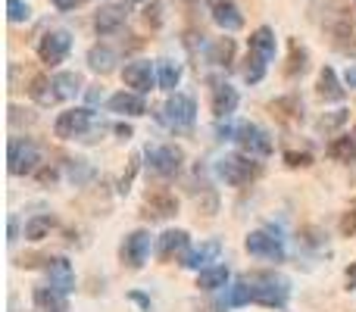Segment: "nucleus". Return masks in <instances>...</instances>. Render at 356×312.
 Here are the masks:
<instances>
[{"label": "nucleus", "mask_w": 356, "mask_h": 312, "mask_svg": "<svg viewBox=\"0 0 356 312\" xmlns=\"http://www.w3.org/2000/svg\"><path fill=\"white\" fill-rule=\"evenodd\" d=\"M275 50H278L275 31H272L269 25H259L250 35V41H247V69H244L247 85H259V81L266 79L269 63L275 60Z\"/></svg>", "instance_id": "1"}, {"label": "nucleus", "mask_w": 356, "mask_h": 312, "mask_svg": "<svg viewBox=\"0 0 356 312\" xmlns=\"http://www.w3.org/2000/svg\"><path fill=\"white\" fill-rule=\"evenodd\" d=\"M253 288V303L263 309H288V300H291V284L288 278L275 275V272H253L247 275Z\"/></svg>", "instance_id": "2"}, {"label": "nucleus", "mask_w": 356, "mask_h": 312, "mask_svg": "<svg viewBox=\"0 0 356 312\" xmlns=\"http://www.w3.org/2000/svg\"><path fill=\"white\" fill-rule=\"evenodd\" d=\"M216 175L228 184V188H247L263 175V163H257V156L250 154H225L222 159H216Z\"/></svg>", "instance_id": "3"}, {"label": "nucleus", "mask_w": 356, "mask_h": 312, "mask_svg": "<svg viewBox=\"0 0 356 312\" xmlns=\"http://www.w3.org/2000/svg\"><path fill=\"white\" fill-rule=\"evenodd\" d=\"M194 119H197L194 97H191V94H178V91L160 106V113H156V122L166 125L169 131H188V129H194Z\"/></svg>", "instance_id": "4"}, {"label": "nucleus", "mask_w": 356, "mask_h": 312, "mask_svg": "<svg viewBox=\"0 0 356 312\" xmlns=\"http://www.w3.org/2000/svg\"><path fill=\"white\" fill-rule=\"evenodd\" d=\"M6 163H10V175H31L41 165V150L29 138H10Z\"/></svg>", "instance_id": "5"}, {"label": "nucleus", "mask_w": 356, "mask_h": 312, "mask_svg": "<svg viewBox=\"0 0 356 312\" xmlns=\"http://www.w3.org/2000/svg\"><path fill=\"white\" fill-rule=\"evenodd\" d=\"M147 169L160 178H175L184 165V150L175 147V144H156V147H147Z\"/></svg>", "instance_id": "6"}, {"label": "nucleus", "mask_w": 356, "mask_h": 312, "mask_svg": "<svg viewBox=\"0 0 356 312\" xmlns=\"http://www.w3.org/2000/svg\"><path fill=\"white\" fill-rule=\"evenodd\" d=\"M94 125V110L88 106H75V110H66L56 116L54 122V135L60 141H75V138H85Z\"/></svg>", "instance_id": "7"}, {"label": "nucleus", "mask_w": 356, "mask_h": 312, "mask_svg": "<svg viewBox=\"0 0 356 312\" xmlns=\"http://www.w3.org/2000/svg\"><path fill=\"white\" fill-rule=\"evenodd\" d=\"M69 50H72V35L63 28H54V31H47V35H41V41H38V60H41L44 66L56 69L60 63H66Z\"/></svg>", "instance_id": "8"}, {"label": "nucleus", "mask_w": 356, "mask_h": 312, "mask_svg": "<svg viewBox=\"0 0 356 312\" xmlns=\"http://www.w3.org/2000/svg\"><path fill=\"white\" fill-rule=\"evenodd\" d=\"M244 250L257 259H266V263H284V259H288V250H284L282 238L272 231H250L244 240Z\"/></svg>", "instance_id": "9"}, {"label": "nucleus", "mask_w": 356, "mask_h": 312, "mask_svg": "<svg viewBox=\"0 0 356 312\" xmlns=\"http://www.w3.org/2000/svg\"><path fill=\"white\" fill-rule=\"evenodd\" d=\"M234 141L241 144V150L257 159H266L272 154V138L266 129H259L257 122H241L238 129H234Z\"/></svg>", "instance_id": "10"}, {"label": "nucleus", "mask_w": 356, "mask_h": 312, "mask_svg": "<svg viewBox=\"0 0 356 312\" xmlns=\"http://www.w3.org/2000/svg\"><path fill=\"white\" fill-rule=\"evenodd\" d=\"M122 85L129 88V91L150 94V91H154V85H156V66L150 60H131V63H125Z\"/></svg>", "instance_id": "11"}, {"label": "nucleus", "mask_w": 356, "mask_h": 312, "mask_svg": "<svg viewBox=\"0 0 356 312\" xmlns=\"http://www.w3.org/2000/svg\"><path fill=\"white\" fill-rule=\"evenodd\" d=\"M150 247H154V240H150V231L138 228V231L125 234L119 256H122V263L129 265V269H144V263H147V256H150Z\"/></svg>", "instance_id": "12"}, {"label": "nucleus", "mask_w": 356, "mask_h": 312, "mask_svg": "<svg viewBox=\"0 0 356 312\" xmlns=\"http://www.w3.org/2000/svg\"><path fill=\"white\" fill-rule=\"evenodd\" d=\"M188 250H191V234L184 231V228H169V231H163L160 240H156V256H160L163 263L184 259Z\"/></svg>", "instance_id": "13"}, {"label": "nucleus", "mask_w": 356, "mask_h": 312, "mask_svg": "<svg viewBox=\"0 0 356 312\" xmlns=\"http://www.w3.org/2000/svg\"><path fill=\"white\" fill-rule=\"evenodd\" d=\"M241 104L238 88H232L228 81H213V91H209V110L216 119H232L234 110Z\"/></svg>", "instance_id": "14"}, {"label": "nucleus", "mask_w": 356, "mask_h": 312, "mask_svg": "<svg viewBox=\"0 0 356 312\" xmlns=\"http://www.w3.org/2000/svg\"><path fill=\"white\" fill-rule=\"evenodd\" d=\"M106 106H110V113H116V116H129V119H138V116L147 113V100H144V94H138V91L113 94V97L106 100Z\"/></svg>", "instance_id": "15"}, {"label": "nucleus", "mask_w": 356, "mask_h": 312, "mask_svg": "<svg viewBox=\"0 0 356 312\" xmlns=\"http://www.w3.org/2000/svg\"><path fill=\"white\" fill-rule=\"evenodd\" d=\"M31 303H35L38 312H66L69 309L66 290L54 288V284H41V288H35V294H31Z\"/></svg>", "instance_id": "16"}, {"label": "nucleus", "mask_w": 356, "mask_h": 312, "mask_svg": "<svg viewBox=\"0 0 356 312\" xmlns=\"http://www.w3.org/2000/svg\"><path fill=\"white\" fill-rule=\"evenodd\" d=\"M316 94H319L325 104H341V100L347 97V88L341 85L338 72H334L332 66H325L319 72V81H316Z\"/></svg>", "instance_id": "17"}, {"label": "nucleus", "mask_w": 356, "mask_h": 312, "mask_svg": "<svg viewBox=\"0 0 356 312\" xmlns=\"http://www.w3.org/2000/svg\"><path fill=\"white\" fill-rule=\"evenodd\" d=\"M219 253H222V244H219V240H203L200 247L188 250V256L181 259V265H188V269H194V272L209 269V265L219 259Z\"/></svg>", "instance_id": "18"}, {"label": "nucleus", "mask_w": 356, "mask_h": 312, "mask_svg": "<svg viewBox=\"0 0 356 312\" xmlns=\"http://www.w3.org/2000/svg\"><path fill=\"white\" fill-rule=\"evenodd\" d=\"M213 22L222 31H241L244 28V13L232 3V0H216L213 3Z\"/></svg>", "instance_id": "19"}, {"label": "nucleus", "mask_w": 356, "mask_h": 312, "mask_svg": "<svg viewBox=\"0 0 356 312\" xmlns=\"http://www.w3.org/2000/svg\"><path fill=\"white\" fill-rule=\"evenodd\" d=\"M125 19H129V13H125V6H104V10L97 13V16H94V31H97V35H116L119 28H122L125 25Z\"/></svg>", "instance_id": "20"}, {"label": "nucleus", "mask_w": 356, "mask_h": 312, "mask_svg": "<svg viewBox=\"0 0 356 312\" xmlns=\"http://www.w3.org/2000/svg\"><path fill=\"white\" fill-rule=\"evenodd\" d=\"M47 284H54V288H60V290H72V284H75V278H72V265H69V259H63V256H56V259H47Z\"/></svg>", "instance_id": "21"}, {"label": "nucleus", "mask_w": 356, "mask_h": 312, "mask_svg": "<svg viewBox=\"0 0 356 312\" xmlns=\"http://www.w3.org/2000/svg\"><path fill=\"white\" fill-rule=\"evenodd\" d=\"M228 278H232L228 265H209V269H200V272H197V288L207 290V294H213V290L228 288Z\"/></svg>", "instance_id": "22"}, {"label": "nucleus", "mask_w": 356, "mask_h": 312, "mask_svg": "<svg viewBox=\"0 0 356 312\" xmlns=\"http://www.w3.org/2000/svg\"><path fill=\"white\" fill-rule=\"evenodd\" d=\"M54 79V97H56V104L60 100H72L75 94H81V75L79 72H56V75H50Z\"/></svg>", "instance_id": "23"}, {"label": "nucleus", "mask_w": 356, "mask_h": 312, "mask_svg": "<svg viewBox=\"0 0 356 312\" xmlns=\"http://www.w3.org/2000/svg\"><path fill=\"white\" fill-rule=\"evenodd\" d=\"M29 97L35 100L38 106H54L56 97H54V79L50 75H35L29 85Z\"/></svg>", "instance_id": "24"}, {"label": "nucleus", "mask_w": 356, "mask_h": 312, "mask_svg": "<svg viewBox=\"0 0 356 312\" xmlns=\"http://www.w3.org/2000/svg\"><path fill=\"white\" fill-rule=\"evenodd\" d=\"M147 209L154 215H160V219H166V215L178 213V200L169 190H154V194H147Z\"/></svg>", "instance_id": "25"}, {"label": "nucleus", "mask_w": 356, "mask_h": 312, "mask_svg": "<svg viewBox=\"0 0 356 312\" xmlns=\"http://www.w3.org/2000/svg\"><path fill=\"white\" fill-rule=\"evenodd\" d=\"M178 81H181V69H178L175 63H169V60H160V63H156V88H160V91L175 94Z\"/></svg>", "instance_id": "26"}, {"label": "nucleus", "mask_w": 356, "mask_h": 312, "mask_svg": "<svg viewBox=\"0 0 356 312\" xmlns=\"http://www.w3.org/2000/svg\"><path fill=\"white\" fill-rule=\"evenodd\" d=\"M54 225H56V219L47 213L31 215V219L25 222V240H44L50 231H54Z\"/></svg>", "instance_id": "27"}, {"label": "nucleus", "mask_w": 356, "mask_h": 312, "mask_svg": "<svg viewBox=\"0 0 356 312\" xmlns=\"http://www.w3.org/2000/svg\"><path fill=\"white\" fill-rule=\"evenodd\" d=\"M253 303V288L247 278H238L234 284H228V294H225V306H250Z\"/></svg>", "instance_id": "28"}, {"label": "nucleus", "mask_w": 356, "mask_h": 312, "mask_svg": "<svg viewBox=\"0 0 356 312\" xmlns=\"http://www.w3.org/2000/svg\"><path fill=\"white\" fill-rule=\"evenodd\" d=\"M207 60L213 63V66H232V60H234V41L232 38H219V41L209 47V54H207Z\"/></svg>", "instance_id": "29"}, {"label": "nucleus", "mask_w": 356, "mask_h": 312, "mask_svg": "<svg viewBox=\"0 0 356 312\" xmlns=\"http://www.w3.org/2000/svg\"><path fill=\"white\" fill-rule=\"evenodd\" d=\"M328 156L338 159V163H350L356 156V141L350 135H338L332 144H328Z\"/></svg>", "instance_id": "30"}, {"label": "nucleus", "mask_w": 356, "mask_h": 312, "mask_svg": "<svg viewBox=\"0 0 356 312\" xmlns=\"http://www.w3.org/2000/svg\"><path fill=\"white\" fill-rule=\"evenodd\" d=\"M113 63H116V54H113L110 47H91L88 50V66L94 69V72H110Z\"/></svg>", "instance_id": "31"}, {"label": "nucleus", "mask_w": 356, "mask_h": 312, "mask_svg": "<svg viewBox=\"0 0 356 312\" xmlns=\"http://www.w3.org/2000/svg\"><path fill=\"white\" fill-rule=\"evenodd\" d=\"M307 66H309V54H307V47H300V44H291V63H288V75L291 79H297V75H303L307 72Z\"/></svg>", "instance_id": "32"}, {"label": "nucleus", "mask_w": 356, "mask_h": 312, "mask_svg": "<svg viewBox=\"0 0 356 312\" xmlns=\"http://www.w3.org/2000/svg\"><path fill=\"white\" fill-rule=\"evenodd\" d=\"M272 113H278L282 119H303V104L297 97H284V100H275L272 104Z\"/></svg>", "instance_id": "33"}, {"label": "nucleus", "mask_w": 356, "mask_h": 312, "mask_svg": "<svg viewBox=\"0 0 356 312\" xmlns=\"http://www.w3.org/2000/svg\"><path fill=\"white\" fill-rule=\"evenodd\" d=\"M6 16H10V22H29L31 6L25 0H6Z\"/></svg>", "instance_id": "34"}, {"label": "nucleus", "mask_w": 356, "mask_h": 312, "mask_svg": "<svg viewBox=\"0 0 356 312\" xmlns=\"http://www.w3.org/2000/svg\"><path fill=\"white\" fill-rule=\"evenodd\" d=\"M344 122H347V110H338L334 116H322L319 129L322 131H332V129H338V125H344Z\"/></svg>", "instance_id": "35"}, {"label": "nucleus", "mask_w": 356, "mask_h": 312, "mask_svg": "<svg viewBox=\"0 0 356 312\" xmlns=\"http://www.w3.org/2000/svg\"><path fill=\"white\" fill-rule=\"evenodd\" d=\"M144 19H147L154 28H156V25H163V3H160V0H154V3L144 10Z\"/></svg>", "instance_id": "36"}, {"label": "nucleus", "mask_w": 356, "mask_h": 312, "mask_svg": "<svg viewBox=\"0 0 356 312\" xmlns=\"http://www.w3.org/2000/svg\"><path fill=\"white\" fill-rule=\"evenodd\" d=\"M284 163L294 165V169H297V165H309V163H313V156H309V154H294V150H288V154H284Z\"/></svg>", "instance_id": "37"}, {"label": "nucleus", "mask_w": 356, "mask_h": 312, "mask_svg": "<svg viewBox=\"0 0 356 312\" xmlns=\"http://www.w3.org/2000/svg\"><path fill=\"white\" fill-rule=\"evenodd\" d=\"M341 231H344V234H353L356 231V213H347L344 219H341Z\"/></svg>", "instance_id": "38"}, {"label": "nucleus", "mask_w": 356, "mask_h": 312, "mask_svg": "<svg viewBox=\"0 0 356 312\" xmlns=\"http://www.w3.org/2000/svg\"><path fill=\"white\" fill-rule=\"evenodd\" d=\"M347 290H356V263H350V269H347Z\"/></svg>", "instance_id": "39"}, {"label": "nucleus", "mask_w": 356, "mask_h": 312, "mask_svg": "<svg viewBox=\"0 0 356 312\" xmlns=\"http://www.w3.org/2000/svg\"><path fill=\"white\" fill-rule=\"evenodd\" d=\"M50 3H54L56 10H72V6L79 3V0H50Z\"/></svg>", "instance_id": "40"}, {"label": "nucleus", "mask_w": 356, "mask_h": 312, "mask_svg": "<svg viewBox=\"0 0 356 312\" xmlns=\"http://www.w3.org/2000/svg\"><path fill=\"white\" fill-rule=\"evenodd\" d=\"M116 135H119V138H125V141H129V138H131V129H129V125H116Z\"/></svg>", "instance_id": "41"}, {"label": "nucleus", "mask_w": 356, "mask_h": 312, "mask_svg": "<svg viewBox=\"0 0 356 312\" xmlns=\"http://www.w3.org/2000/svg\"><path fill=\"white\" fill-rule=\"evenodd\" d=\"M347 85L356 88V69H350V72H347Z\"/></svg>", "instance_id": "42"}]
</instances>
